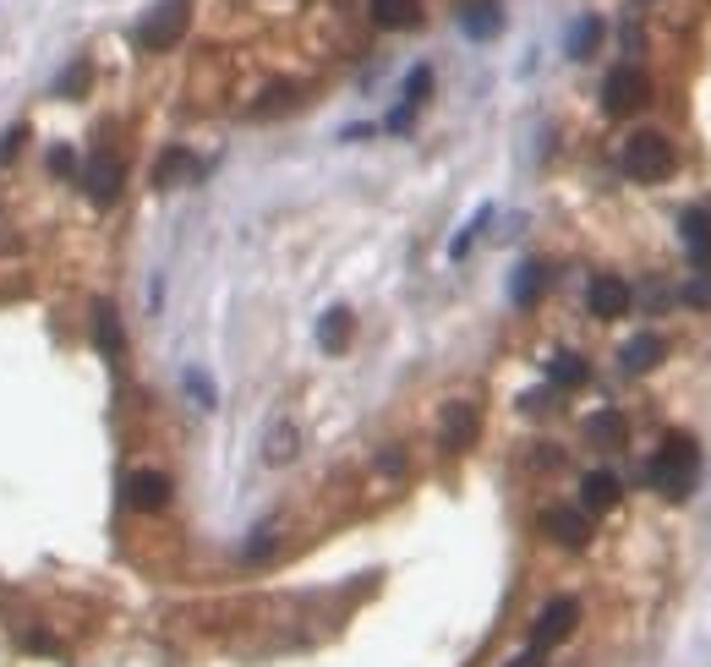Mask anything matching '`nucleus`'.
Here are the masks:
<instances>
[{
  "label": "nucleus",
  "mask_w": 711,
  "mask_h": 667,
  "mask_svg": "<svg viewBox=\"0 0 711 667\" xmlns=\"http://www.w3.org/2000/svg\"><path fill=\"white\" fill-rule=\"evenodd\" d=\"M695 471H701V449H695V438H690V432H668L662 449H657V460L646 465V482L657 487L662 498L679 503V498H690Z\"/></svg>",
  "instance_id": "f257e3e1"
},
{
  "label": "nucleus",
  "mask_w": 711,
  "mask_h": 667,
  "mask_svg": "<svg viewBox=\"0 0 711 667\" xmlns=\"http://www.w3.org/2000/svg\"><path fill=\"white\" fill-rule=\"evenodd\" d=\"M624 170L635 175V181H668V175L679 170V154H673V143L662 132H629L624 137Z\"/></svg>",
  "instance_id": "f03ea898"
},
{
  "label": "nucleus",
  "mask_w": 711,
  "mask_h": 667,
  "mask_svg": "<svg viewBox=\"0 0 711 667\" xmlns=\"http://www.w3.org/2000/svg\"><path fill=\"white\" fill-rule=\"evenodd\" d=\"M186 22H192V0H165V6H154L143 17V28H137V44L143 50H176L186 39Z\"/></svg>",
  "instance_id": "7ed1b4c3"
},
{
  "label": "nucleus",
  "mask_w": 711,
  "mask_h": 667,
  "mask_svg": "<svg viewBox=\"0 0 711 667\" xmlns=\"http://www.w3.org/2000/svg\"><path fill=\"white\" fill-rule=\"evenodd\" d=\"M651 99V77L640 66H613L608 83H602V110L608 115H635Z\"/></svg>",
  "instance_id": "20e7f679"
},
{
  "label": "nucleus",
  "mask_w": 711,
  "mask_h": 667,
  "mask_svg": "<svg viewBox=\"0 0 711 667\" xmlns=\"http://www.w3.org/2000/svg\"><path fill=\"white\" fill-rule=\"evenodd\" d=\"M575 624H580V602H575V596H553V602H547L542 613H536L531 646H536V651H553L558 640L575 635Z\"/></svg>",
  "instance_id": "39448f33"
},
{
  "label": "nucleus",
  "mask_w": 711,
  "mask_h": 667,
  "mask_svg": "<svg viewBox=\"0 0 711 667\" xmlns=\"http://www.w3.org/2000/svg\"><path fill=\"white\" fill-rule=\"evenodd\" d=\"M629 301H635V296H629V285H624L619 274H597V279L586 285V307H591V318H602V323L624 318Z\"/></svg>",
  "instance_id": "423d86ee"
},
{
  "label": "nucleus",
  "mask_w": 711,
  "mask_h": 667,
  "mask_svg": "<svg viewBox=\"0 0 711 667\" xmlns=\"http://www.w3.org/2000/svg\"><path fill=\"white\" fill-rule=\"evenodd\" d=\"M476 432H482V416H476L471 400H454L449 411H444V421H438V438H444V449H454V454L471 449Z\"/></svg>",
  "instance_id": "0eeeda50"
},
{
  "label": "nucleus",
  "mask_w": 711,
  "mask_h": 667,
  "mask_svg": "<svg viewBox=\"0 0 711 667\" xmlns=\"http://www.w3.org/2000/svg\"><path fill=\"white\" fill-rule=\"evenodd\" d=\"M83 186H88V203L110 208L115 197H121V165H115L110 154H93L83 165Z\"/></svg>",
  "instance_id": "6e6552de"
},
{
  "label": "nucleus",
  "mask_w": 711,
  "mask_h": 667,
  "mask_svg": "<svg viewBox=\"0 0 711 667\" xmlns=\"http://www.w3.org/2000/svg\"><path fill=\"white\" fill-rule=\"evenodd\" d=\"M542 531L553 536L558 547H569V553H580V547L591 542V520L580 509H547L542 514Z\"/></svg>",
  "instance_id": "1a4fd4ad"
},
{
  "label": "nucleus",
  "mask_w": 711,
  "mask_h": 667,
  "mask_svg": "<svg viewBox=\"0 0 711 667\" xmlns=\"http://www.w3.org/2000/svg\"><path fill=\"white\" fill-rule=\"evenodd\" d=\"M126 503L143 509V514L165 509V503H170V476L165 471H137L132 482H126Z\"/></svg>",
  "instance_id": "9d476101"
},
{
  "label": "nucleus",
  "mask_w": 711,
  "mask_h": 667,
  "mask_svg": "<svg viewBox=\"0 0 711 667\" xmlns=\"http://www.w3.org/2000/svg\"><path fill=\"white\" fill-rule=\"evenodd\" d=\"M679 230H684V247H690L695 268H701V274H711V214L690 208V214L679 219Z\"/></svg>",
  "instance_id": "9b49d317"
},
{
  "label": "nucleus",
  "mask_w": 711,
  "mask_h": 667,
  "mask_svg": "<svg viewBox=\"0 0 711 667\" xmlns=\"http://www.w3.org/2000/svg\"><path fill=\"white\" fill-rule=\"evenodd\" d=\"M662 356H668V339H662V334H635V339H629V345L619 350L624 372H651Z\"/></svg>",
  "instance_id": "f8f14e48"
},
{
  "label": "nucleus",
  "mask_w": 711,
  "mask_h": 667,
  "mask_svg": "<svg viewBox=\"0 0 711 667\" xmlns=\"http://www.w3.org/2000/svg\"><path fill=\"white\" fill-rule=\"evenodd\" d=\"M580 498H586L591 514H602V509H619L624 487H619V476H613V471H591L586 482H580Z\"/></svg>",
  "instance_id": "ddd939ff"
},
{
  "label": "nucleus",
  "mask_w": 711,
  "mask_h": 667,
  "mask_svg": "<svg viewBox=\"0 0 711 667\" xmlns=\"http://www.w3.org/2000/svg\"><path fill=\"white\" fill-rule=\"evenodd\" d=\"M586 438H591V449H624V443H629V421L619 411H597L586 421Z\"/></svg>",
  "instance_id": "4468645a"
},
{
  "label": "nucleus",
  "mask_w": 711,
  "mask_h": 667,
  "mask_svg": "<svg viewBox=\"0 0 711 667\" xmlns=\"http://www.w3.org/2000/svg\"><path fill=\"white\" fill-rule=\"evenodd\" d=\"M460 28L471 33V39H493V33L504 28V11H498V0H471V6L460 11Z\"/></svg>",
  "instance_id": "2eb2a0df"
},
{
  "label": "nucleus",
  "mask_w": 711,
  "mask_h": 667,
  "mask_svg": "<svg viewBox=\"0 0 711 667\" xmlns=\"http://www.w3.org/2000/svg\"><path fill=\"white\" fill-rule=\"evenodd\" d=\"M422 0H372V22L378 28H416Z\"/></svg>",
  "instance_id": "dca6fc26"
},
{
  "label": "nucleus",
  "mask_w": 711,
  "mask_h": 667,
  "mask_svg": "<svg viewBox=\"0 0 711 667\" xmlns=\"http://www.w3.org/2000/svg\"><path fill=\"white\" fill-rule=\"evenodd\" d=\"M351 334H356V323H351V312H345V307L323 312V323H318V345L323 350H345V345H351Z\"/></svg>",
  "instance_id": "f3484780"
},
{
  "label": "nucleus",
  "mask_w": 711,
  "mask_h": 667,
  "mask_svg": "<svg viewBox=\"0 0 711 667\" xmlns=\"http://www.w3.org/2000/svg\"><path fill=\"white\" fill-rule=\"evenodd\" d=\"M547 378H553L558 389H580V383H591V367L575 356V350H564V356L547 361Z\"/></svg>",
  "instance_id": "a211bd4d"
},
{
  "label": "nucleus",
  "mask_w": 711,
  "mask_h": 667,
  "mask_svg": "<svg viewBox=\"0 0 711 667\" xmlns=\"http://www.w3.org/2000/svg\"><path fill=\"white\" fill-rule=\"evenodd\" d=\"M547 279H553V274H547V263H526V268H520V274H515V301H520V307H536V296L547 290Z\"/></svg>",
  "instance_id": "6ab92c4d"
},
{
  "label": "nucleus",
  "mask_w": 711,
  "mask_h": 667,
  "mask_svg": "<svg viewBox=\"0 0 711 667\" xmlns=\"http://www.w3.org/2000/svg\"><path fill=\"white\" fill-rule=\"evenodd\" d=\"M597 39H602V17H580L575 28H569V55L586 61V55L597 50Z\"/></svg>",
  "instance_id": "aec40b11"
},
{
  "label": "nucleus",
  "mask_w": 711,
  "mask_h": 667,
  "mask_svg": "<svg viewBox=\"0 0 711 667\" xmlns=\"http://www.w3.org/2000/svg\"><path fill=\"white\" fill-rule=\"evenodd\" d=\"M290 454H296V427H274V432H268V449H263V460H268V465H285Z\"/></svg>",
  "instance_id": "412c9836"
},
{
  "label": "nucleus",
  "mask_w": 711,
  "mask_h": 667,
  "mask_svg": "<svg viewBox=\"0 0 711 667\" xmlns=\"http://www.w3.org/2000/svg\"><path fill=\"white\" fill-rule=\"evenodd\" d=\"M427 88H433V66H416V72L411 77H405V110H416V104H422L427 99Z\"/></svg>",
  "instance_id": "4be33fe9"
},
{
  "label": "nucleus",
  "mask_w": 711,
  "mask_h": 667,
  "mask_svg": "<svg viewBox=\"0 0 711 667\" xmlns=\"http://www.w3.org/2000/svg\"><path fill=\"white\" fill-rule=\"evenodd\" d=\"M290 104H296V88H268L263 93V104H252V121H258V115H274V110H290Z\"/></svg>",
  "instance_id": "5701e85b"
},
{
  "label": "nucleus",
  "mask_w": 711,
  "mask_h": 667,
  "mask_svg": "<svg viewBox=\"0 0 711 667\" xmlns=\"http://www.w3.org/2000/svg\"><path fill=\"white\" fill-rule=\"evenodd\" d=\"M487 219H493V208H476V219H471V225H465V230H460V236H454V247H449V257H465V252H471V241H476V230H482V225H487Z\"/></svg>",
  "instance_id": "b1692460"
},
{
  "label": "nucleus",
  "mask_w": 711,
  "mask_h": 667,
  "mask_svg": "<svg viewBox=\"0 0 711 667\" xmlns=\"http://www.w3.org/2000/svg\"><path fill=\"white\" fill-rule=\"evenodd\" d=\"M99 345L110 350V356H121V323H115L110 307H99Z\"/></svg>",
  "instance_id": "393cba45"
},
{
  "label": "nucleus",
  "mask_w": 711,
  "mask_h": 667,
  "mask_svg": "<svg viewBox=\"0 0 711 667\" xmlns=\"http://www.w3.org/2000/svg\"><path fill=\"white\" fill-rule=\"evenodd\" d=\"M186 394H192V400L203 405V411H214V400H219V394H214V383H208V378H203V372H197V367L186 372Z\"/></svg>",
  "instance_id": "a878e982"
},
{
  "label": "nucleus",
  "mask_w": 711,
  "mask_h": 667,
  "mask_svg": "<svg viewBox=\"0 0 711 667\" xmlns=\"http://www.w3.org/2000/svg\"><path fill=\"white\" fill-rule=\"evenodd\" d=\"M186 165H192V159H186L181 148H176V154H165V159H159V170H154V186H170V181H176V175H181Z\"/></svg>",
  "instance_id": "bb28decb"
},
{
  "label": "nucleus",
  "mask_w": 711,
  "mask_h": 667,
  "mask_svg": "<svg viewBox=\"0 0 711 667\" xmlns=\"http://www.w3.org/2000/svg\"><path fill=\"white\" fill-rule=\"evenodd\" d=\"M684 301H690V307H706V312H711V274H695V279H690V290H684Z\"/></svg>",
  "instance_id": "cd10ccee"
},
{
  "label": "nucleus",
  "mask_w": 711,
  "mask_h": 667,
  "mask_svg": "<svg viewBox=\"0 0 711 667\" xmlns=\"http://www.w3.org/2000/svg\"><path fill=\"white\" fill-rule=\"evenodd\" d=\"M22 137H28L22 126H11V132H6V143H0V165H11V159H17V143H22Z\"/></svg>",
  "instance_id": "c85d7f7f"
},
{
  "label": "nucleus",
  "mask_w": 711,
  "mask_h": 667,
  "mask_svg": "<svg viewBox=\"0 0 711 667\" xmlns=\"http://www.w3.org/2000/svg\"><path fill=\"white\" fill-rule=\"evenodd\" d=\"M88 88V66H72V77H61V93H83Z\"/></svg>",
  "instance_id": "c756f323"
},
{
  "label": "nucleus",
  "mask_w": 711,
  "mask_h": 667,
  "mask_svg": "<svg viewBox=\"0 0 711 667\" xmlns=\"http://www.w3.org/2000/svg\"><path fill=\"white\" fill-rule=\"evenodd\" d=\"M542 657H547V651H536V646H531V651H520V657H509L504 667H542Z\"/></svg>",
  "instance_id": "7c9ffc66"
}]
</instances>
